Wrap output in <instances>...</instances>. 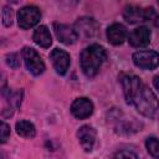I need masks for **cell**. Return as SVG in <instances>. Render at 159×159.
<instances>
[{"label":"cell","instance_id":"12","mask_svg":"<svg viewBox=\"0 0 159 159\" xmlns=\"http://www.w3.org/2000/svg\"><path fill=\"white\" fill-rule=\"evenodd\" d=\"M106 35H107L108 41L112 45L118 46V45H122L125 41V39L128 36V31L122 24H112L107 27Z\"/></svg>","mask_w":159,"mask_h":159},{"label":"cell","instance_id":"18","mask_svg":"<svg viewBox=\"0 0 159 159\" xmlns=\"http://www.w3.org/2000/svg\"><path fill=\"white\" fill-rule=\"evenodd\" d=\"M10 137V125L6 122L0 120V143L4 144Z\"/></svg>","mask_w":159,"mask_h":159},{"label":"cell","instance_id":"21","mask_svg":"<svg viewBox=\"0 0 159 159\" xmlns=\"http://www.w3.org/2000/svg\"><path fill=\"white\" fill-rule=\"evenodd\" d=\"M158 78H159L158 76H155V77L153 78V81H154V88H155V89H158Z\"/></svg>","mask_w":159,"mask_h":159},{"label":"cell","instance_id":"19","mask_svg":"<svg viewBox=\"0 0 159 159\" xmlns=\"http://www.w3.org/2000/svg\"><path fill=\"white\" fill-rule=\"evenodd\" d=\"M6 63L7 66H10L11 68H19L20 67V58L19 55L15 52H11L9 55H6Z\"/></svg>","mask_w":159,"mask_h":159},{"label":"cell","instance_id":"7","mask_svg":"<svg viewBox=\"0 0 159 159\" xmlns=\"http://www.w3.org/2000/svg\"><path fill=\"white\" fill-rule=\"evenodd\" d=\"M71 113L77 119H86L93 113V103L87 97L76 98L71 104Z\"/></svg>","mask_w":159,"mask_h":159},{"label":"cell","instance_id":"4","mask_svg":"<svg viewBox=\"0 0 159 159\" xmlns=\"http://www.w3.org/2000/svg\"><path fill=\"white\" fill-rule=\"evenodd\" d=\"M133 63L142 70H155L159 63V55L154 50L137 51L132 56Z\"/></svg>","mask_w":159,"mask_h":159},{"label":"cell","instance_id":"16","mask_svg":"<svg viewBox=\"0 0 159 159\" xmlns=\"http://www.w3.org/2000/svg\"><path fill=\"white\" fill-rule=\"evenodd\" d=\"M145 147L148 153L154 158L159 159V145H158V139L155 137H150L145 140Z\"/></svg>","mask_w":159,"mask_h":159},{"label":"cell","instance_id":"9","mask_svg":"<svg viewBox=\"0 0 159 159\" xmlns=\"http://www.w3.org/2000/svg\"><path fill=\"white\" fill-rule=\"evenodd\" d=\"M53 30L57 40L65 45H72L78 40V35L73 26L66 24H53Z\"/></svg>","mask_w":159,"mask_h":159},{"label":"cell","instance_id":"2","mask_svg":"<svg viewBox=\"0 0 159 159\" xmlns=\"http://www.w3.org/2000/svg\"><path fill=\"white\" fill-rule=\"evenodd\" d=\"M106 58H107L106 50L101 45L93 43L86 47L80 56V66L84 76L88 78L94 77L98 73Z\"/></svg>","mask_w":159,"mask_h":159},{"label":"cell","instance_id":"10","mask_svg":"<svg viewBox=\"0 0 159 159\" xmlns=\"http://www.w3.org/2000/svg\"><path fill=\"white\" fill-rule=\"evenodd\" d=\"M96 129L92 125L84 124L77 130V138L78 142L84 152H91L96 143Z\"/></svg>","mask_w":159,"mask_h":159},{"label":"cell","instance_id":"20","mask_svg":"<svg viewBox=\"0 0 159 159\" xmlns=\"http://www.w3.org/2000/svg\"><path fill=\"white\" fill-rule=\"evenodd\" d=\"M114 159H139L137 154L129 150H120L114 155Z\"/></svg>","mask_w":159,"mask_h":159},{"label":"cell","instance_id":"17","mask_svg":"<svg viewBox=\"0 0 159 159\" xmlns=\"http://www.w3.org/2000/svg\"><path fill=\"white\" fill-rule=\"evenodd\" d=\"M12 20H14V11H12V7L10 6H5L2 9V24L9 27L12 25Z\"/></svg>","mask_w":159,"mask_h":159},{"label":"cell","instance_id":"13","mask_svg":"<svg viewBox=\"0 0 159 159\" xmlns=\"http://www.w3.org/2000/svg\"><path fill=\"white\" fill-rule=\"evenodd\" d=\"M123 17L129 24H138L140 21H145L144 9L137 5H125L123 9Z\"/></svg>","mask_w":159,"mask_h":159},{"label":"cell","instance_id":"3","mask_svg":"<svg viewBox=\"0 0 159 159\" xmlns=\"http://www.w3.org/2000/svg\"><path fill=\"white\" fill-rule=\"evenodd\" d=\"M40 19H41L40 9L35 5H26L21 7L17 12V25L24 30H27L37 25Z\"/></svg>","mask_w":159,"mask_h":159},{"label":"cell","instance_id":"15","mask_svg":"<svg viewBox=\"0 0 159 159\" xmlns=\"http://www.w3.org/2000/svg\"><path fill=\"white\" fill-rule=\"evenodd\" d=\"M16 133L22 138H34L36 134L35 125L29 120H19L15 125Z\"/></svg>","mask_w":159,"mask_h":159},{"label":"cell","instance_id":"8","mask_svg":"<svg viewBox=\"0 0 159 159\" xmlns=\"http://www.w3.org/2000/svg\"><path fill=\"white\" fill-rule=\"evenodd\" d=\"M73 27H75L78 37L82 36L84 39H88V37H93L97 34L98 24L92 17H80L76 21V25Z\"/></svg>","mask_w":159,"mask_h":159},{"label":"cell","instance_id":"14","mask_svg":"<svg viewBox=\"0 0 159 159\" xmlns=\"http://www.w3.org/2000/svg\"><path fill=\"white\" fill-rule=\"evenodd\" d=\"M32 40L36 45H39L43 48H48L52 43V37H51L50 30L45 25H40L39 27H36V30L34 31V35H32Z\"/></svg>","mask_w":159,"mask_h":159},{"label":"cell","instance_id":"6","mask_svg":"<svg viewBox=\"0 0 159 159\" xmlns=\"http://www.w3.org/2000/svg\"><path fill=\"white\" fill-rule=\"evenodd\" d=\"M50 60L58 75H65L71 63L70 55L62 48H53L50 53Z\"/></svg>","mask_w":159,"mask_h":159},{"label":"cell","instance_id":"1","mask_svg":"<svg viewBox=\"0 0 159 159\" xmlns=\"http://www.w3.org/2000/svg\"><path fill=\"white\" fill-rule=\"evenodd\" d=\"M120 83L123 94L128 104H133L137 111L149 118H155L158 113V99L154 92L142 82L138 76L122 75Z\"/></svg>","mask_w":159,"mask_h":159},{"label":"cell","instance_id":"5","mask_svg":"<svg viewBox=\"0 0 159 159\" xmlns=\"http://www.w3.org/2000/svg\"><path fill=\"white\" fill-rule=\"evenodd\" d=\"M22 58L26 68L34 76H39L45 71V63L35 48L25 46L22 48Z\"/></svg>","mask_w":159,"mask_h":159},{"label":"cell","instance_id":"11","mask_svg":"<svg viewBox=\"0 0 159 159\" xmlns=\"http://www.w3.org/2000/svg\"><path fill=\"white\" fill-rule=\"evenodd\" d=\"M150 36L152 32L147 26H139L134 29L128 37L129 45L133 47H144L150 42Z\"/></svg>","mask_w":159,"mask_h":159}]
</instances>
